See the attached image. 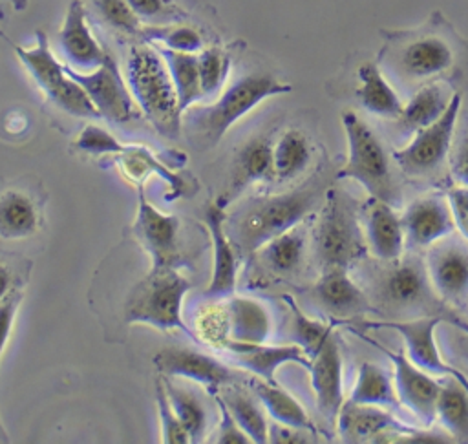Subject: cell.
Instances as JSON below:
<instances>
[{"label": "cell", "mask_w": 468, "mask_h": 444, "mask_svg": "<svg viewBox=\"0 0 468 444\" xmlns=\"http://www.w3.org/2000/svg\"><path fill=\"white\" fill-rule=\"evenodd\" d=\"M384 46L378 51L380 69L400 84L424 86L450 77L459 69L464 42L455 29L435 15L415 29L382 31Z\"/></svg>", "instance_id": "cell-1"}, {"label": "cell", "mask_w": 468, "mask_h": 444, "mask_svg": "<svg viewBox=\"0 0 468 444\" xmlns=\"http://www.w3.org/2000/svg\"><path fill=\"white\" fill-rule=\"evenodd\" d=\"M324 183L309 181L300 188L252 197L225 216L227 234L239 256L258 252L274 236L300 225L322 203Z\"/></svg>", "instance_id": "cell-2"}, {"label": "cell", "mask_w": 468, "mask_h": 444, "mask_svg": "<svg viewBox=\"0 0 468 444\" xmlns=\"http://www.w3.org/2000/svg\"><path fill=\"white\" fill-rule=\"evenodd\" d=\"M291 84L278 80L269 73H249L234 80L218 100L205 106H190L185 115V130L196 148L216 146L227 130L256 108L261 100L289 93Z\"/></svg>", "instance_id": "cell-3"}, {"label": "cell", "mask_w": 468, "mask_h": 444, "mask_svg": "<svg viewBox=\"0 0 468 444\" xmlns=\"http://www.w3.org/2000/svg\"><path fill=\"white\" fill-rule=\"evenodd\" d=\"M126 80L141 115L148 119L159 135L177 139L183 128L177 91L165 58L148 42L130 48Z\"/></svg>", "instance_id": "cell-4"}, {"label": "cell", "mask_w": 468, "mask_h": 444, "mask_svg": "<svg viewBox=\"0 0 468 444\" xmlns=\"http://www.w3.org/2000/svg\"><path fill=\"white\" fill-rule=\"evenodd\" d=\"M190 281L179 274L177 267H154L130 291L124 300V320L128 323H146L161 331L179 329L188 336L192 331L181 316L183 298Z\"/></svg>", "instance_id": "cell-5"}, {"label": "cell", "mask_w": 468, "mask_h": 444, "mask_svg": "<svg viewBox=\"0 0 468 444\" xmlns=\"http://www.w3.org/2000/svg\"><path fill=\"white\" fill-rule=\"evenodd\" d=\"M342 128L346 133L347 157L336 177L353 179L367 190L369 197L395 205L399 194L393 185L389 157L378 137L355 111L349 110L342 113Z\"/></svg>", "instance_id": "cell-6"}, {"label": "cell", "mask_w": 468, "mask_h": 444, "mask_svg": "<svg viewBox=\"0 0 468 444\" xmlns=\"http://www.w3.org/2000/svg\"><path fill=\"white\" fill-rule=\"evenodd\" d=\"M314 256L322 269H347L367 254L364 228L335 188H327L313 234Z\"/></svg>", "instance_id": "cell-7"}, {"label": "cell", "mask_w": 468, "mask_h": 444, "mask_svg": "<svg viewBox=\"0 0 468 444\" xmlns=\"http://www.w3.org/2000/svg\"><path fill=\"white\" fill-rule=\"evenodd\" d=\"M15 53L20 62L26 66L37 86L44 91L49 102H53L62 111H68L73 117H101L82 86L73 80L64 64H60L48 44L44 31H37L33 48L15 46Z\"/></svg>", "instance_id": "cell-8"}, {"label": "cell", "mask_w": 468, "mask_h": 444, "mask_svg": "<svg viewBox=\"0 0 468 444\" xmlns=\"http://www.w3.org/2000/svg\"><path fill=\"white\" fill-rule=\"evenodd\" d=\"M461 104V93H453L448 108L437 121L417 130L406 146L393 152V159L404 174L411 177H424L433 174L446 161Z\"/></svg>", "instance_id": "cell-9"}, {"label": "cell", "mask_w": 468, "mask_h": 444, "mask_svg": "<svg viewBox=\"0 0 468 444\" xmlns=\"http://www.w3.org/2000/svg\"><path fill=\"white\" fill-rule=\"evenodd\" d=\"M64 68L68 75L82 86L102 119L124 124L139 117L141 110L110 53L104 62L91 71H79L68 64H64Z\"/></svg>", "instance_id": "cell-10"}, {"label": "cell", "mask_w": 468, "mask_h": 444, "mask_svg": "<svg viewBox=\"0 0 468 444\" xmlns=\"http://www.w3.org/2000/svg\"><path fill=\"white\" fill-rule=\"evenodd\" d=\"M444 318L441 314L419 316L411 320H373L366 322L364 329H391L395 331L402 342L408 358L419 365L420 369L428 371L435 376H448L455 378L468 389V376L459 371L457 367L446 364L437 349L435 342V327L441 325Z\"/></svg>", "instance_id": "cell-11"}, {"label": "cell", "mask_w": 468, "mask_h": 444, "mask_svg": "<svg viewBox=\"0 0 468 444\" xmlns=\"http://www.w3.org/2000/svg\"><path fill=\"white\" fill-rule=\"evenodd\" d=\"M353 333H356L364 342L380 349L388 356V360L393 364V384L399 402L408 407L424 426H431L435 422V406L441 384L428 371L415 365L402 351H391L389 347L356 329H353Z\"/></svg>", "instance_id": "cell-12"}, {"label": "cell", "mask_w": 468, "mask_h": 444, "mask_svg": "<svg viewBox=\"0 0 468 444\" xmlns=\"http://www.w3.org/2000/svg\"><path fill=\"white\" fill-rule=\"evenodd\" d=\"M426 272L437 296L452 307L468 305V239L446 236L428 247Z\"/></svg>", "instance_id": "cell-13"}, {"label": "cell", "mask_w": 468, "mask_h": 444, "mask_svg": "<svg viewBox=\"0 0 468 444\" xmlns=\"http://www.w3.org/2000/svg\"><path fill=\"white\" fill-rule=\"evenodd\" d=\"M177 232L179 219L152 206L141 190L133 234L141 247L150 254L154 267H179L181 254L177 245Z\"/></svg>", "instance_id": "cell-14"}, {"label": "cell", "mask_w": 468, "mask_h": 444, "mask_svg": "<svg viewBox=\"0 0 468 444\" xmlns=\"http://www.w3.org/2000/svg\"><path fill=\"white\" fill-rule=\"evenodd\" d=\"M154 365L166 378H186L210 389L239 380V375L219 360L188 347H163L154 356Z\"/></svg>", "instance_id": "cell-15"}, {"label": "cell", "mask_w": 468, "mask_h": 444, "mask_svg": "<svg viewBox=\"0 0 468 444\" xmlns=\"http://www.w3.org/2000/svg\"><path fill=\"white\" fill-rule=\"evenodd\" d=\"M309 373L318 411L327 420L336 422L338 411L346 400L342 389V353L333 331L311 356Z\"/></svg>", "instance_id": "cell-16"}, {"label": "cell", "mask_w": 468, "mask_h": 444, "mask_svg": "<svg viewBox=\"0 0 468 444\" xmlns=\"http://www.w3.org/2000/svg\"><path fill=\"white\" fill-rule=\"evenodd\" d=\"M406 245L426 248L435 241L453 234L455 223L448 199L441 196H426L411 201L402 214Z\"/></svg>", "instance_id": "cell-17"}, {"label": "cell", "mask_w": 468, "mask_h": 444, "mask_svg": "<svg viewBox=\"0 0 468 444\" xmlns=\"http://www.w3.org/2000/svg\"><path fill=\"white\" fill-rule=\"evenodd\" d=\"M225 208H221L218 203H210L205 208L203 219L210 236L212 250H214V267H212V278L208 287L205 289V296L218 300V298H229L234 294L236 289V274H238V258L236 248L227 234L225 228Z\"/></svg>", "instance_id": "cell-18"}, {"label": "cell", "mask_w": 468, "mask_h": 444, "mask_svg": "<svg viewBox=\"0 0 468 444\" xmlns=\"http://www.w3.org/2000/svg\"><path fill=\"white\" fill-rule=\"evenodd\" d=\"M364 236L369 252L382 261H397L400 259L406 236L402 227V217L397 216L393 205L371 197L364 206Z\"/></svg>", "instance_id": "cell-19"}, {"label": "cell", "mask_w": 468, "mask_h": 444, "mask_svg": "<svg viewBox=\"0 0 468 444\" xmlns=\"http://www.w3.org/2000/svg\"><path fill=\"white\" fill-rule=\"evenodd\" d=\"M274 175L272 163V143L267 137H254L247 141L236 153L230 168V177L225 186V192L218 197V205L227 208L247 186L269 181Z\"/></svg>", "instance_id": "cell-20"}, {"label": "cell", "mask_w": 468, "mask_h": 444, "mask_svg": "<svg viewBox=\"0 0 468 444\" xmlns=\"http://www.w3.org/2000/svg\"><path fill=\"white\" fill-rule=\"evenodd\" d=\"M58 46L68 66L79 71H91L106 58V51L93 38L88 24L86 11L80 0H71L66 18L58 31Z\"/></svg>", "instance_id": "cell-21"}, {"label": "cell", "mask_w": 468, "mask_h": 444, "mask_svg": "<svg viewBox=\"0 0 468 444\" xmlns=\"http://www.w3.org/2000/svg\"><path fill=\"white\" fill-rule=\"evenodd\" d=\"M313 298L335 318L373 311L366 292L351 280L347 269L340 267L322 269V274L313 287Z\"/></svg>", "instance_id": "cell-22"}, {"label": "cell", "mask_w": 468, "mask_h": 444, "mask_svg": "<svg viewBox=\"0 0 468 444\" xmlns=\"http://www.w3.org/2000/svg\"><path fill=\"white\" fill-rule=\"evenodd\" d=\"M234 354V362L252 373L258 378H263L267 382H276L274 373L282 364L294 362L309 369L311 360L303 353V349L298 344L289 345H267V344H254V345H239V344H229L225 347Z\"/></svg>", "instance_id": "cell-23"}, {"label": "cell", "mask_w": 468, "mask_h": 444, "mask_svg": "<svg viewBox=\"0 0 468 444\" xmlns=\"http://www.w3.org/2000/svg\"><path fill=\"white\" fill-rule=\"evenodd\" d=\"M430 289L426 265L415 259L393 261L382 278V298L393 307H415L428 298Z\"/></svg>", "instance_id": "cell-24"}, {"label": "cell", "mask_w": 468, "mask_h": 444, "mask_svg": "<svg viewBox=\"0 0 468 444\" xmlns=\"http://www.w3.org/2000/svg\"><path fill=\"white\" fill-rule=\"evenodd\" d=\"M335 424L344 442H366L369 439L380 437L393 428L402 429V424H399L389 409L367 404H355L351 400H346L342 404Z\"/></svg>", "instance_id": "cell-25"}, {"label": "cell", "mask_w": 468, "mask_h": 444, "mask_svg": "<svg viewBox=\"0 0 468 444\" xmlns=\"http://www.w3.org/2000/svg\"><path fill=\"white\" fill-rule=\"evenodd\" d=\"M227 316H229V344L239 345H254L265 344L271 334V316L269 311L252 298L229 296L227 301Z\"/></svg>", "instance_id": "cell-26"}, {"label": "cell", "mask_w": 468, "mask_h": 444, "mask_svg": "<svg viewBox=\"0 0 468 444\" xmlns=\"http://www.w3.org/2000/svg\"><path fill=\"white\" fill-rule=\"evenodd\" d=\"M356 75L360 80L356 88V99L362 108L378 117L399 119L404 102L400 100L393 86L386 80L382 69L373 62H366L358 68Z\"/></svg>", "instance_id": "cell-27"}, {"label": "cell", "mask_w": 468, "mask_h": 444, "mask_svg": "<svg viewBox=\"0 0 468 444\" xmlns=\"http://www.w3.org/2000/svg\"><path fill=\"white\" fill-rule=\"evenodd\" d=\"M452 95L453 93H446L439 82H428L417 88L397 119L399 126L408 133H415L417 130L431 124L444 113Z\"/></svg>", "instance_id": "cell-28"}, {"label": "cell", "mask_w": 468, "mask_h": 444, "mask_svg": "<svg viewBox=\"0 0 468 444\" xmlns=\"http://www.w3.org/2000/svg\"><path fill=\"white\" fill-rule=\"evenodd\" d=\"M249 386L265 411L280 424H287L292 428H300L305 431H314L309 415L302 407V404L282 389L276 382H267L263 378H250Z\"/></svg>", "instance_id": "cell-29"}, {"label": "cell", "mask_w": 468, "mask_h": 444, "mask_svg": "<svg viewBox=\"0 0 468 444\" xmlns=\"http://www.w3.org/2000/svg\"><path fill=\"white\" fill-rule=\"evenodd\" d=\"M258 252L272 274L292 276L300 270L305 256V230L296 225L269 239Z\"/></svg>", "instance_id": "cell-30"}, {"label": "cell", "mask_w": 468, "mask_h": 444, "mask_svg": "<svg viewBox=\"0 0 468 444\" xmlns=\"http://www.w3.org/2000/svg\"><path fill=\"white\" fill-rule=\"evenodd\" d=\"M355 404L378 406L384 409H395L400 402L395 391L393 378L377 364L362 362L356 373L355 386L349 393V398Z\"/></svg>", "instance_id": "cell-31"}, {"label": "cell", "mask_w": 468, "mask_h": 444, "mask_svg": "<svg viewBox=\"0 0 468 444\" xmlns=\"http://www.w3.org/2000/svg\"><path fill=\"white\" fill-rule=\"evenodd\" d=\"M38 228V212L35 203L18 190L0 194V238L22 239Z\"/></svg>", "instance_id": "cell-32"}, {"label": "cell", "mask_w": 468, "mask_h": 444, "mask_svg": "<svg viewBox=\"0 0 468 444\" xmlns=\"http://www.w3.org/2000/svg\"><path fill=\"white\" fill-rule=\"evenodd\" d=\"M435 422H439L452 439L468 440V389L455 378L441 384Z\"/></svg>", "instance_id": "cell-33"}, {"label": "cell", "mask_w": 468, "mask_h": 444, "mask_svg": "<svg viewBox=\"0 0 468 444\" xmlns=\"http://www.w3.org/2000/svg\"><path fill=\"white\" fill-rule=\"evenodd\" d=\"M155 49L165 58L172 82L177 91L179 108L185 113L196 100L203 97L201 82H199V69H197V55L196 53H185V51H174L163 46H155Z\"/></svg>", "instance_id": "cell-34"}, {"label": "cell", "mask_w": 468, "mask_h": 444, "mask_svg": "<svg viewBox=\"0 0 468 444\" xmlns=\"http://www.w3.org/2000/svg\"><path fill=\"white\" fill-rule=\"evenodd\" d=\"M311 159L309 139L300 130H287L272 144L274 175L282 181L296 177Z\"/></svg>", "instance_id": "cell-35"}, {"label": "cell", "mask_w": 468, "mask_h": 444, "mask_svg": "<svg viewBox=\"0 0 468 444\" xmlns=\"http://www.w3.org/2000/svg\"><path fill=\"white\" fill-rule=\"evenodd\" d=\"M221 398L227 404L232 417L236 418V422L239 424V428L247 433L250 442H256V444L269 442V422L260 404L250 395L227 386V391Z\"/></svg>", "instance_id": "cell-36"}, {"label": "cell", "mask_w": 468, "mask_h": 444, "mask_svg": "<svg viewBox=\"0 0 468 444\" xmlns=\"http://www.w3.org/2000/svg\"><path fill=\"white\" fill-rule=\"evenodd\" d=\"M165 391L168 395V400L179 418V422L183 424L185 431L188 433L190 442H197L205 437L207 431V411L203 402L194 395V391L176 386L174 382H170L165 376Z\"/></svg>", "instance_id": "cell-37"}, {"label": "cell", "mask_w": 468, "mask_h": 444, "mask_svg": "<svg viewBox=\"0 0 468 444\" xmlns=\"http://www.w3.org/2000/svg\"><path fill=\"white\" fill-rule=\"evenodd\" d=\"M285 301L291 309V334H292V340H294V344H298L303 349V353L311 360V356L318 351V347L322 345L325 336L333 331L335 323L325 325L324 322L309 318L298 307V303L289 296H285Z\"/></svg>", "instance_id": "cell-38"}, {"label": "cell", "mask_w": 468, "mask_h": 444, "mask_svg": "<svg viewBox=\"0 0 468 444\" xmlns=\"http://www.w3.org/2000/svg\"><path fill=\"white\" fill-rule=\"evenodd\" d=\"M139 37L143 42H159L163 48L185 53H196L201 49L203 40L192 27L170 26V27H141Z\"/></svg>", "instance_id": "cell-39"}, {"label": "cell", "mask_w": 468, "mask_h": 444, "mask_svg": "<svg viewBox=\"0 0 468 444\" xmlns=\"http://www.w3.org/2000/svg\"><path fill=\"white\" fill-rule=\"evenodd\" d=\"M121 163L124 164V170L132 177H139V172L154 170L170 185V188L176 192V196L183 194V190H185V181H181L176 174H172L168 168H165L161 163H157V159L143 146H126L124 152L121 153Z\"/></svg>", "instance_id": "cell-40"}, {"label": "cell", "mask_w": 468, "mask_h": 444, "mask_svg": "<svg viewBox=\"0 0 468 444\" xmlns=\"http://www.w3.org/2000/svg\"><path fill=\"white\" fill-rule=\"evenodd\" d=\"M230 58L218 48L203 49L197 55V69H199V82L203 97L214 95L219 91L225 84V79L229 75Z\"/></svg>", "instance_id": "cell-41"}, {"label": "cell", "mask_w": 468, "mask_h": 444, "mask_svg": "<svg viewBox=\"0 0 468 444\" xmlns=\"http://www.w3.org/2000/svg\"><path fill=\"white\" fill-rule=\"evenodd\" d=\"M197 334L201 340H205L210 345L221 347L229 340V316H227V305L216 303L207 309H203L196 320Z\"/></svg>", "instance_id": "cell-42"}, {"label": "cell", "mask_w": 468, "mask_h": 444, "mask_svg": "<svg viewBox=\"0 0 468 444\" xmlns=\"http://www.w3.org/2000/svg\"><path fill=\"white\" fill-rule=\"evenodd\" d=\"M155 404H157V411H159V420H161V435H163V442L166 444H186L190 442L188 433L185 431L183 424L179 422L168 395L165 391V384L163 380H155Z\"/></svg>", "instance_id": "cell-43"}, {"label": "cell", "mask_w": 468, "mask_h": 444, "mask_svg": "<svg viewBox=\"0 0 468 444\" xmlns=\"http://www.w3.org/2000/svg\"><path fill=\"white\" fill-rule=\"evenodd\" d=\"M91 4L99 16L112 27L124 33L139 35V16L132 11L126 0H91Z\"/></svg>", "instance_id": "cell-44"}, {"label": "cell", "mask_w": 468, "mask_h": 444, "mask_svg": "<svg viewBox=\"0 0 468 444\" xmlns=\"http://www.w3.org/2000/svg\"><path fill=\"white\" fill-rule=\"evenodd\" d=\"M75 148L86 152V153H93V155H102V153H122L124 152V144H121L112 133H108L104 128L95 126V124H88L79 137L75 139Z\"/></svg>", "instance_id": "cell-45"}, {"label": "cell", "mask_w": 468, "mask_h": 444, "mask_svg": "<svg viewBox=\"0 0 468 444\" xmlns=\"http://www.w3.org/2000/svg\"><path fill=\"white\" fill-rule=\"evenodd\" d=\"M216 402H218V407H219V429H218L216 442H221V444H247V442H250L247 433L239 428V424L236 422V418L229 411L223 398L216 396Z\"/></svg>", "instance_id": "cell-46"}, {"label": "cell", "mask_w": 468, "mask_h": 444, "mask_svg": "<svg viewBox=\"0 0 468 444\" xmlns=\"http://www.w3.org/2000/svg\"><path fill=\"white\" fill-rule=\"evenodd\" d=\"M455 230L461 232L464 239H468V186L466 185H455L446 194Z\"/></svg>", "instance_id": "cell-47"}, {"label": "cell", "mask_w": 468, "mask_h": 444, "mask_svg": "<svg viewBox=\"0 0 468 444\" xmlns=\"http://www.w3.org/2000/svg\"><path fill=\"white\" fill-rule=\"evenodd\" d=\"M20 303V292L7 294L4 301H0V358L4 354V347L9 340V333L15 322V314Z\"/></svg>", "instance_id": "cell-48"}, {"label": "cell", "mask_w": 468, "mask_h": 444, "mask_svg": "<svg viewBox=\"0 0 468 444\" xmlns=\"http://www.w3.org/2000/svg\"><path fill=\"white\" fill-rule=\"evenodd\" d=\"M302 431H305V429L274 422L272 426H269V442H278V444L307 442V439H305V435Z\"/></svg>", "instance_id": "cell-49"}, {"label": "cell", "mask_w": 468, "mask_h": 444, "mask_svg": "<svg viewBox=\"0 0 468 444\" xmlns=\"http://www.w3.org/2000/svg\"><path fill=\"white\" fill-rule=\"evenodd\" d=\"M452 175L459 185L468 186V139H464L452 155Z\"/></svg>", "instance_id": "cell-50"}, {"label": "cell", "mask_w": 468, "mask_h": 444, "mask_svg": "<svg viewBox=\"0 0 468 444\" xmlns=\"http://www.w3.org/2000/svg\"><path fill=\"white\" fill-rule=\"evenodd\" d=\"M139 18H152L163 11V0H126Z\"/></svg>", "instance_id": "cell-51"}, {"label": "cell", "mask_w": 468, "mask_h": 444, "mask_svg": "<svg viewBox=\"0 0 468 444\" xmlns=\"http://www.w3.org/2000/svg\"><path fill=\"white\" fill-rule=\"evenodd\" d=\"M9 283H11V276H9V270L0 265V301L5 300V296L9 294Z\"/></svg>", "instance_id": "cell-52"}, {"label": "cell", "mask_w": 468, "mask_h": 444, "mask_svg": "<svg viewBox=\"0 0 468 444\" xmlns=\"http://www.w3.org/2000/svg\"><path fill=\"white\" fill-rule=\"evenodd\" d=\"M0 18H4V7H2V4H0ZM0 37H2V38H5V40H7V37H5V35H4V33H2V29H0Z\"/></svg>", "instance_id": "cell-53"}]
</instances>
